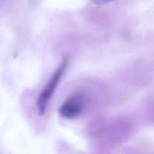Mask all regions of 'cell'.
Instances as JSON below:
<instances>
[{
  "label": "cell",
  "instance_id": "1",
  "mask_svg": "<svg viewBox=\"0 0 154 154\" xmlns=\"http://www.w3.org/2000/svg\"><path fill=\"white\" fill-rule=\"evenodd\" d=\"M69 61V57L65 56L39 96L37 99V106L40 115H42L45 113L50 99L67 68Z\"/></svg>",
  "mask_w": 154,
  "mask_h": 154
},
{
  "label": "cell",
  "instance_id": "2",
  "mask_svg": "<svg viewBox=\"0 0 154 154\" xmlns=\"http://www.w3.org/2000/svg\"><path fill=\"white\" fill-rule=\"evenodd\" d=\"M84 105V98L80 94L71 96L62 104L59 109L60 115L63 118L73 119L80 115Z\"/></svg>",
  "mask_w": 154,
  "mask_h": 154
},
{
  "label": "cell",
  "instance_id": "3",
  "mask_svg": "<svg viewBox=\"0 0 154 154\" xmlns=\"http://www.w3.org/2000/svg\"><path fill=\"white\" fill-rule=\"evenodd\" d=\"M113 1L114 0H92L93 2L95 4L98 5L105 4L107 3Z\"/></svg>",
  "mask_w": 154,
  "mask_h": 154
}]
</instances>
